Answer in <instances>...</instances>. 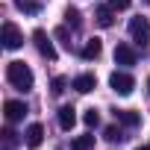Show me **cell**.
<instances>
[{"label":"cell","mask_w":150,"mask_h":150,"mask_svg":"<svg viewBox=\"0 0 150 150\" xmlns=\"http://www.w3.org/2000/svg\"><path fill=\"white\" fill-rule=\"evenodd\" d=\"M3 138H6V144H15V132L12 129H3Z\"/></svg>","instance_id":"22"},{"label":"cell","mask_w":150,"mask_h":150,"mask_svg":"<svg viewBox=\"0 0 150 150\" xmlns=\"http://www.w3.org/2000/svg\"><path fill=\"white\" fill-rule=\"evenodd\" d=\"M56 38H62V44L71 50V41H68V30H65V27H59V30H56Z\"/></svg>","instance_id":"21"},{"label":"cell","mask_w":150,"mask_h":150,"mask_svg":"<svg viewBox=\"0 0 150 150\" xmlns=\"http://www.w3.org/2000/svg\"><path fill=\"white\" fill-rule=\"evenodd\" d=\"M109 86H112V91H115V94L127 97V94H132V88H135V80L129 77L127 71H115L112 77H109Z\"/></svg>","instance_id":"3"},{"label":"cell","mask_w":150,"mask_h":150,"mask_svg":"<svg viewBox=\"0 0 150 150\" xmlns=\"http://www.w3.org/2000/svg\"><path fill=\"white\" fill-rule=\"evenodd\" d=\"M103 138H106V141H121V138H127V135H124V132H121L118 127H106V132H103Z\"/></svg>","instance_id":"18"},{"label":"cell","mask_w":150,"mask_h":150,"mask_svg":"<svg viewBox=\"0 0 150 150\" xmlns=\"http://www.w3.org/2000/svg\"><path fill=\"white\" fill-rule=\"evenodd\" d=\"M3 115H6L9 124H15V121H21V118L27 115V106H24L21 100H6V103H3Z\"/></svg>","instance_id":"6"},{"label":"cell","mask_w":150,"mask_h":150,"mask_svg":"<svg viewBox=\"0 0 150 150\" xmlns=\"http://www.w3.org/2000/svg\"><path fill=\"white\" fill-rule=\"evenodd\" d=\"M83 121H86V127H91V129H94V127L100 124V112H97V109H86Z\"/></svg>","instance_id":"15"},{"label":"cell","mask_w":150,"mask_h":150,"mask_svg":"<svg viewBox=\"0 0 150 150\" xmlns=\"http://www.w3.org/2000/svg\"><path fill=\"white\" fill-rule=\"evenodd\" d=\"M135 150H150V147H135Z\"/></svg>","instance_id":"23"},{"label":"cell","mask_w":150,"mask_h":150,"mask_svg":"<svg viewBox=\"0 0 150 150\" xmlns=\"http://www.w3.org/2000/svg\"><path fill=\"white\" fill-rule=\"evenodd\" d=\"M15 6H18L21 12H30V15L38 12V3H35V0H15Z\"/></svg>","instance_id":"17"},{"label":"cell","mask_w":150,"mask_h":150,"mask_svg":"<svg viewBox=\"0 0 150 150\" xmlns=\"http://www.w3.org/2000/svg\"><path fill=\"white\" fill-rule=\"evenodd\" d=\"M74 124H77V109L74 106H62L59 109V127L68 132V129H74Z\"/></svg>","instance_id":"11"},{"label":"cell","mask_w":150,"mask_h":150,"mask_svg":"<svg viewBox=\"0 0 150 150\" xmlns=\"http://www.w3.org/2000/svg\"><path fill=\"white\" fill-rule=\"evenodd\" d=\"M115 118H118L124 127H138V124H141V115L132 112V109H115Z\"/></svg>","instance_id":"12"},{"label":"cell","mask_w":150,"mask_h":150,"mask_svg":"<svg viewBox=\"0 0 150 150\" xmlns=\"http://www.w3.org/2000/svg\"><path fill=\"white\" fill-rule=\"evenodd\" d=\"M0 41H3L6 50H18V47L24 44V33H21L12 21H6V24H3V33H0Z\"/></svg>","instance_id":"4"},{"label":"cell","mask_w":150,"mask_h":150,"mask_svg":"<svg viewBox=\"0 0 150 150\" xmlns=\"http://www.w3.org/2000/svg\"><path fill=\"white\" fill-rule=\"evenodd\" d=\"M74 88H77L80 94H88V91L97 88V77H94V74H80V77L74 80Z\"/></svg>","instance_id":"8"},{"label":"cell","mask_w":150,"mask_h":150,"mask_svg":"<svg viewBox=\"0 0 150 150\" xmlns=\"http://www.w3.org/2000/svg\"><path fill=\"white\" fill-rule=\"evenodd\" d=\"M112 12H115V9H112L109 3H106V6H97V24H100L103 30H106V27H112V21H115V18H112Z\"/></svg>","instance_id":"13"},{"label":"cell","mask_w":150,"mask_h":150,"mask_svg":"<svg viewBox=\"0 0 150 150\" xmlns=\"http://www.w3.org/2000/svg\"><path fill=\"white\" fill-rule=\"evenodd\" d=\"M50 91H53V94H62V91H65V77H56V80L50 83Z\"/></svg>","instance_id":"19"},{"label":"cell","mask_w":150,"mask_h":150,"mask_svg":"<svg viewBox=\"0 0 150 150\" xmlns=\"http://www.w3.org/2000/svg\"><path fill=\"white\" fill-rule=\"evenodd\" d=\"M147 88H150V80H147Z\"/></svg>","instance_id":"24"},{"label":"cell","mask_w":150,"mask_h":150,"mask_svg":"<svg viewBox=\"0 0 150 150\" xmlns=\"http://www.w3.org/2000/svg\"><path fill=\"white\" fill-rule=\"evenodd\" d=\"M41 141H44V127L41 124H30L27 127V147H41Z\"/></svg>","instance_id":"10"},{"label":"cell","mask_w":150,"mask_h":150,"mask_svg":"<svg viewBox=\"0 0 150 150\" xmlns=\"http://www.w3.org/2000/svg\"><path fill=\"white\" fill-rule=\"evenodd\" d=\"M33 41H35V50H38L44 59H50V62L56 59V47H53V41H50V35H47L44 30H35V33H33Z\"/></svg>","instance_id":"5"},{"label":"cell","mask_w":150,"mask_h":150,"mask_svg":"<svg viewBox=\"0 0 150 150\" xmlns=\"http://www.w3.org/2000/svg\"><path fill=\"white\" fill-rule=\"evenodd\" d=\"M115 62L124 65V68L135 65V50H132L129 44H118V47H115Z\"/></svg>","instance_id":"7"},{"label":"cell","mask_w":150,"mask_h":150,"mask_svg":"<svg viewBox=\"0 0 150 150\" xmlns=\"http://www.w3.org/2000/svg\"><path fill=\"white\" fill-rule=\"evenodd\" d=\"M6 80H9L18 91H30L33 83H35V77H33V71H30L27 62H9V65H6Z\"/></svg>","instance_id":"1"},{"label":"cell","mask_w":150,"mask_h":150,"mask_svg":"<svg viewBox=\"0 0 150 150\" xmlns=\"http://www.w3.org/2000/svg\"><path fill=\"white\" fill-rule=\"evenodd\" d=\"M129 3H132V0H109V6H112L115 12H121V9H129Z\"/></svg>","instance_id":"20"},{"label":"cell","mask_w":150,"mask_h":150,"mask_svg":"<svg viewBox=\"0 0 150 150\" xmlns=\"http://www.w3.org/2000/svg\"><path fill=\"white\" fill-rule=\"evenodd\" d=\"M71 147H74V150H91V147H94V135H80V138H74Z\"/></svg>","instance_id":"14"},{"label":"cell","mask_w":150,"mask_h":150,"mask_svg":"<svg viewBox=\"0 0 150 150\" xmlns=\"http://www.w3.org/2000/svg\"><path fill=\"white\" fill-rule=\"evenodd\" d=\"M129 35H132V41L138 44V47H147L150 44V21L147 18H132L129 21Z\"/></svg>","instance_id":"2"},{"label":"cell","mask_w":150,"mask_h":150,"mask_svg":"<svg viewBox=\"0 0 150 150\" xmlns=\"http://www.w3.org/2000/svg\"><path fill=\"white\" fill-rule=\"evenodd\" d=\"M103 53V44H100V38H88L86 44H83V50H80V56L86 59V62H91V59H97Z\"/></svg>","instance_id":"9"},{"label":"cell","mask_w":150,"mask_h":150,"mask_svg":"<svg viewBox=\"0 0 150 150\" xmlns=\"http://www.w3.org/2000/svg\"><path fill=\"white\" fill-rule=\"evenodd\" d=\"M65 21H68L74 30H80V24H83V18H80V9H68V12H65Z\"/></svg>","instance_id":"16"}]
</instances>
